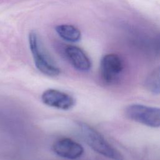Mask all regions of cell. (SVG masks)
Listing matches in <instances>:
<instances>
[{
  "label": "cell",
  "mask_w": 160,
  "mask_h": 160,
  "mask_svg": "<svg viewBox=\"0 0 160 160\" xmlns=\"http://www.w3.org/2000/svg\"><path fill=\"white\" fill-rule=\"evenodd\" d=\"M78 125L83 140L93 151L112 160H123L121 152L111 146L97 130L83 122H79Z\"/></svg>",
  "instance_id": "6da1fadb"
},
{
  "label": "cell",
  "mask_w": 160,
  "mask_h": 160,
  "mask_svg": "<svg viewBox=\"0 0 160 160\" xmlns=\"http://www.w3.org/2000/svg\"><path fill=\"white\" fill-rule=\"evenodd\" d=\"M29 44L36 68L46 76H58L61 72L59 68L48 55L39 36L34 31H31L29 34Z\"/></svg>",
  "instance_id": "7a4b0ae2"
},
{
  "label": "cell",
  "mask_w": 160,
  "mask_h": 160,
  "mask_svg": "<svg viewBox=\"0 0 160 160\" xmlns=\"http://www.w3.org/2000/svg\"><path fill=\"white\" fill-rule=\"evenodd\" d=\"M125 114L131 120L144 126L160 127V108L132 104L126 107Z\"/></svg>",
  "instance_id": "3957f363"
},
{
  "label": "cell",
  "mask_w": 160,
  "mask_h": 160,
  "mask_svg": "<svg viewBox=\"0 0 160 160\" xmlns=\"http://www.w3.org/2000/svg\"><path fill=\"white\" fill-rule=\"evenodd\" d=\"M123 70V63L117 54H108L102 57L100 64L101 76L108 84H114Z\"/></svg>",
  "instance_id": "277c9868"
},
{
  "label": "cell",
  "mask_w": 160,
  "mask_h": 160,
  "mask_svg": "<svg viewBox=\"0 0 160 160\" xmlns=\"http://www.w3.org/2000/svg\"><path fill=\"white\" fill-rule=\"evenodd\" d=\"M42 102L48 106L61 110H68L72 108L75 100L69 94L55 89H48L41 95Z\"/></svg>",
  "instance_id": "5b68a950"
},
{
  "label": "cell",
  "mask_w": 160,
  "mask_h": 160,
  "mask_svg": "<svg viewBox=\"0 0 160 160\" xmlns=\"http://www.w3.org/2000/svg\"><path fill=\"white\" fill-rule=\"evenodd\" d=\"M52 149L57 156L72 160L79 158L84 153L82 146L69 138H61L57 139L53 143Z\"/></svg>",
  "instance_id": "8992f818"
},
{
  "label": "cell",
  "mask_w": 160,
  "mask_h": 160,
  "mask_svg": "<svg viewBox=\"0 0 160 160\" xmlns=\"http://www.w3.org/2000/svg\"><path fill=\"white\" fill-rule=\"evenodd\" d=\"M65 54L71 65L81 72L88 71L91 62L86 53L79 47L69 46L65 49Z\"/></svg>",
  "instance_id": "52a82bcc"
},
{
  "label": "cell",
  "mask_w": 160,
  "mask_h": 160,
  "mask_svg": "<svg viewBox=\"0 0 160 160\" xmlns=\"http://www.w3.org/2000/svg\"><path fill=\"white\" fill-rule=\"evenodd\" d=\"M56 31L63 39L69 42H78L81 39L80 31L71 24H61L56 27Z\"/></svg>",
  "instance_id": "ba28073f"
},
{
  "label": "cell",
  "mask_w": 160,
  "mask_h": 160,
  "mask_svg": "<svg viewBox=\"0 0 160 160\" xmlns=\"http://www.w3.org/2000/svg\"><path fill=\"white\" fill-rule=\"evenodd\" d=\"M146 89L154 95L160 94V66L155 68L144 82Z\"/></svg>",
  "instance_id": "9c48e42d"
},
{
  "label": "cell",
  "mask_w": 160,
  "mask_h": 160,
  "mask_svg": "<svg viewBox=\"0 0 160 160\" xmlns=\"http://www.w3.org/2000/svg\"><path fill=\"white\" fill-rule=\"evenodd\" d=\"M156 44L158 49L160 51V33L158 35L156 39Z\"/></svg>",
  "instance_id": "30bf717a"
}]
</instances>
